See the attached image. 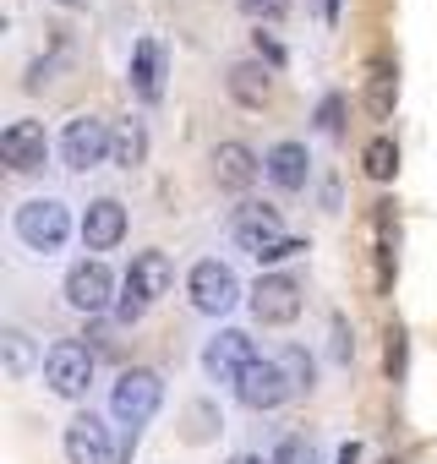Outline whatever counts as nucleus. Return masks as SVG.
I'll use <instances>...</instances> for the list:
<instances>
[{
    "label": "nucleus",
    "instance_id": "obj_35",
    "mask_svg": "<svg viewBox=\"0 0 437 464\" xmlns=\"http://www.w3.org/2000/svg\"><path fill=\"white\" fill-rule=\"evenodd\" d=\"M225 464H274V459H263V453H236V459H225Z\"/></svg>",
    "mask_w": 437,
    "mask_h": 464
},
{
    "label": "nucleus",
    "instance_id": "obj_11",
    "mask_svg": "<svg viewBox=\"0 0 437 464\" xmlns=\"http://www.w3.org/2000/svg\"><path fill=\"white\" fill-rule=\"evenodd\" d=\"M279 208L274 202H241L236 213H230V241L241 246V252H252V257H263L268 246H279L285 236H279Z\"/></svg>",
    "mask_w": 437,
    "mask_h": 464
},
{
    "label": "nucleus",
    "instance_id": "obj_12",
    "mask_svg": "<svg viewBox=\"0 0 437 464\" xmlns=\"http://www.w3.org/2000/svg\"><path fill=\"white\" fill-rule=\"evenodd\" d=\"M296 388H290V377H285V366L279 361H252L247 372H241V382H236V399L247 404V410H257V415H268V410H279L285 399H290Z\"/></svg>",
    "mask_w": 437,
    "mask_h": 464
},
{
    "label": "nucleus",
    "instance_id": "obj_28",
    "mask_svg": "<svg viewBox=\"0 0 437 464\" xmlns=\"http://www.w3.org/2000/svg\"><path fill=\"white\" fill-rule=\"evenodd\" d=\"M383 366H388V377H393V382L404 377V328H393V334H388V350H383Z\"/></svg>",
    "mask_w": 437,
    "mask_h": 464
},
{
    "label": "nucleus",
    "instance_id": "obj_7",
    "mask_svg": "<svg viewBox=\"0 0 437 464\" xmlns=\"http://www.w3.org/2000/svg\"><path fill=\"white\" fill-rule=\"evenodd\" d=\"M115 274L99 263V257H83V263H72L66 268V306L72 312H83V317H104V312H115Z\"/></svg>",
    "mask_w": 437,
    "mask_h": 464
},
{
    "label": "nucleus",
    "instance_id": "obj_16",
    "mask_svg": "<svg viewBox=\"0 0 437 464\" xmlns=\"http://www.w3.org/2000/svg\"><path fill=\"white\" fill-rule=\"evenodd\" d=\"M126 82L142 104H159L164 99V44L159 39H137L131 50V66H126Z\"/></svg>",
    "mask_w": 437,
    "mask_h": 464
},
{
    "label": "nucleus",
    "instance_id": "obj_10",
    "mask_svg": "<svg viewBox=\"0 0 437 464\" xmlns=\"http://www.w3.org/2000/svg\"><path fill=\"white\" fill-rule=\"evenodd\" d=\"M61 448H66V464H115V448H121V442H110V426H104L93 410H77V415L66 420Z\"/></svg>",
    "mask_w": 437,
    "mask_h": 464
},
{
    "label": "nucleus",
    "instance_id": "obj_30",
    "mask_svg": "<svg viewBox=\"0 0 437 464\" xmlns=\"http://www.w3.org/2000/svg\"><path fill=\"white\" fill-rule=\"evenodd\" d=\"M236 6H241L247 17H279V12H285V0H236Z\"/></svg>",
    "mask_w": 437,
    "mask_h": 464
},
{
    "label": "nucleus",
    "instance_id": "obj_3",
    "mask_svg": "<svg viewBox=\"0 0 437 464\" xmlns=\"http://www.w3.org/2000/svg\"><path fill=\"white\" fill-rule=\"evenodd\" d=\"M159 404H164V377L153 366H131L110 388V415L121 420V431H142L159 415Z\"/></svg>",
    "mask_w": 437,
    "mask_h": 464
},
{
    "label": "nucleus",
    "instance_id": "obj_26",
    "mask_svg": "<svg viewBox=\"0 0 437 464\" xmlns=\"http://www.w3.org/2000/svg\"><path fill=\"white\" fill-rule=\"evenodd\" d=\"M306 252H312V246H306L301 236H285V241H279V246H268L257 263H263V268H279V263H290V257H306Z\"/></svg>",
    "mask_w": 437,
    "mask_h": 464
},
{
    "label": "nucleus",
    "instance_id": "obj_6",
    "mask_svg": "<svg viewBox=\"0 0 437 464\" xmlns=\"http://www.w3.org/2000/svg\"><path fill=\"white\" fill-rule=\"evenodd\" d=\"M115 153V131L99 121V115H72L66 131H61V164L66 169H99L104 159Z\"/></svg>",
    "mask_w": 437,
    "mask_h": 464
},
{
    "label": "nucleus",
    "instance_id": "obj_2",
    "mask_svg": "<svg viewBox=\"0 0 437 464\" xmlns=\"http://www.w3.org/2000/svg\"><path fill=\"white\" fill-rule=\"evenodd\" d=\"M12 229L17 241L39 257H55L66 241H72V208L61 197H28L17 213H12Z\"/></svg>",
    "mask_w": 437,
    "mask_h": 464
},
{
    "label": "nucleus",
    "instance_id": "obj_18",
    "mask_svg": "<svg viewBox=\"0 0 437 464\" xmlns=\"http://www.w3.org/2000/svg\"><path fill=\"white\" fill-rule=\"evenodd\" d=\"M225 88H230V99H236L241 110H263V104L274 99V66H263V61H236V66L225 72Z\"/></svg>",
    "mask_w": 437,
    "mask_h": 464
},
{
    "label": "nucleus",
    "instance_id": "obj_31",
    "mask_svg": "<svg viewBox=\"0 0 437 464\" xmlns=\"http://www.w3.org/2000/svg\"><path fill=\"white\" fill-rule=\"evenodd\" d=\"M50 72H55V61H34V66H28V88L39 93V88L50 82Z\"/></svg>",
    "mask_w": 437,
    "mask_h": 464
},
{
    "label": "nucleus",
    "instance_id": "obj_13",
    "mask_svg": "<svg viewBox=\"0 0 437 464\" xmlns=\"http://www.w3.org/2000/svg\"><path fill=\"white\" fill-rule=\"evenodd\" d=\"M83 246L88 252H115L121 241H126V202L121 197H93L88 208H83Z\"/></svg>",
    "mask_w": 437,
    "mask_h": 464
},
{
    "label": "nucleus",
    "instance_id": "obj_27",
    "mask_svg": "<svg viewBox=\"0 0 437 464\" xmlns=\"http://www.w3.org/2000/svg\"><path fill=\"white\" fill-rule=\"evenodd\" d=\"M252 44H257V61H263V66H274V72H279V66L290 61V55H285V44H279V39H274L268 28H257V34H252Z\"/></svg>",
    "mask_w": 437,
    "mask_h": 464
},
{
    "label": "nucleus",
    "instance_id": "obj_8",
    "mask_svg": "<svg viewBox=\"0 0 437 464\" xmlns=\"http://www.w3.org/2000/svg\"><path fill=\"white\" fill-rule=\"evenodd\" d=\"M257 361V344H252V334L247 328H218L208 344H202V377L208 382H241V372Z\"/></svg>",
    "mask_w": 437,
    "mask_h": 464
},
{
    "label": "nucleus",
    "instance_id": "obj_14",
    "mask_svg": "<svg viewBox=\"0 0 437 464\" xmlns=\"http://www.w3.org/2000/svg\"><path fill=\"white\" fill-rule=\"evenodd\" d=\"M0 159H6L17 175L44 169V159H50V137H44V126H39V121H12L6 131H0Z\"/></svg>",
    "mask_w": 437,
    "mask_h": 464
},
{
    "label": "nucleus",
    "instance_id": "obj_5",
    "mask_svg": "<svg viewBox=\"0 0 437 464\" xmlns=\"http://www.w3.org/2000/svg\"><path fill=\"white\" fill-rule=\"evenodd\" d=\"M39 372H44V382H50L55 399H83L88 382H93V350L77 344V339H55L44 350V366Z\"/></svg>",
    "mask_w": 437,
    "mask_h": 464
},
{
    "label": "nucleus",
    "instance_id": "obj_34",
    "mask_svg": "<svg viewBox=\"0 0 437 464\" xmlns=\"http://www.w3.org/2000/svg\"><path fill=\"white\" fill-rule=\"evenodd\" d=\"M274 464H296V442H279V453H274Z\"/></svg>",
    "mask_w": 437,
    "mask_h": 464
},
{
    "label": "nucleus",
    "instance_id": "obj_19",
    "mask_svg": "<svg viewBox=\"0 0 437 464\" xmlns=\"http://www.w3.org/2000/svg\"><path fill=\"white\" fill-rule=\"evenodd\" d=\"M0 355H6V377H28L34 366H44V350L34 344V334H23V328H6L0 334Z\"/></svg>",
    "mask_w": 437,
    "mask_h": 464
},
{
    "label": "nucleus",
    "instance_id": "obj_36",
    "mask_svg": "<svg viewBox=\"0 0 437 464\" xmlns=\"http://www.w3.org/2000/svg\"><path fill=\"white\" fill-rule=\"evenodd\" d=\"M55 6H83V0H55Z\"/></svg>",
    "mask_w": 437,
    "mask_h": 464
},
{
    "label": "nucleus",
    "instance_id": "obj_33",
    "mask_svg": "<svg viewBox=\"0 0 437 464\" xmlns=\"http://www.w3.org/2000/svg\"><path fill=\"white\" fill-rule=\"evenodd\" d=\"M317 6H323V23L334 28V23H339V0H317Z\"/></svg>",
    "mask_w": 437,
    "mask_h": 464
},
{
    "label": "nucleus",
    "instance_id": "obj_9",
    "mask_svg": "<svg viewBox=\"0 0 437 464\" xmlns=\"http://www.w3.org/2000/svg\"><path fill=\"white\" fill-rule=\"evenodd\" d=\"M247 301H252V317H257L263 328H290V323L301 317V285H296L290 274H263Z\"/></svg>",
    "mask_w": 437,
    "mask_h": 464
},
{
    "label": "nucleus",
    "instance_id": "obj_15",
    "mask_svg": "<svg viewBox=\"0 0 437 464\" xmlns=\"http://www.w3.org/2000/svg\"><path fill=\"white\" fill-rule=\"evenodd\" d=\"M263 175H268L279 191H306V180H312V153H306V142H296V137L274 142V148L263 153Z\"/></svg>",
    "mask_w": 437,
    "mask_h": 464
},
{
    "label": "nucleus",
    "instance_id": "obj_25",
    "mask_svg": "<svg viewBox=\"0 0 437 464\" xmlns=\"http://www.w3.org/2000/svg\"><path fill=\"white\" fill-rule=\"evenodd\" d=\"M312 121H317V131H323V137H339V131H345V93H323Z\"/></svg>",
    "mask_w": 437,
    "mask_h": 464
},
{
    "label": "nucleus",
    "instance_id": "obj_21",
    "mask_svg": "<svg viewBox=\"0 0 437 464\" xmlns=\"http://www.w3.org/2000/svg\"><path fill=\"white\" fill-rule=\"evenodd\" d=\"M361 169H366V180H393L399 175V142L393 137H372L366 148H361Z\"/></svg>",
    "mask_w": 437,
    "mask_h": 464
},
{
    "label": "nucleus",
    "instance_id": "obj_1",
    "mask_svg": "<svg viewBox=\"0 0 437 464\" xmlns=\"http://www.w3.org/2000/svg\"><path fill=\"white\" fill-rule=\"evenodd\" d=\"M170 285H175V263H170L164 252H137V257H131V268H126V279H121L115 323H121V328L142 323V312H148L159 295H170Z\"/></svg>",
    "mask_w": 437,
    "mask_h": 464
},
{
    "label": "nucleus",
    "instance_id": "obj_22",
    "mask_svg": "<svg viewBox=\"0 0 437 464\" xmlns=\"http://www.w3.org/2000/svg\"><path fill=\"white\" fill-rule=\"evenodd\" d=\"M274 361L285 366V377H290V388H296V393H312V388H317V361H312L301 344H285Z\"/></svg>",
    "mask_w": 437,
    "mask_h": 464
},
{
    "label": "nucleus",
    "instance_id": "obj_32",
    "mask_svg": "<svg viewBox=\"0 0 437 464\" xmlns=\"http://www.w3.org/2000/svg\"><path fill=\"white\" fill-rule=\"evenodd\" d=\"M334 464H361V442H339V453H334Z\"/></svg>",
    "mask_w": 437,
    "mask_h": 464
},
{
    "label": "nucleus",
    "instance_id": "obj_17",
    "mask_svg": "<svg viewBox=\"0 0 437 464\" xmlns=\"http://www.w3.org/2000/svg\"><path fill=\"white\" fill-rule=\"evenodd\" d=\"M257 175H263V159L247 142H218L213 148V180L225 186V191H247Z\"/></svg>",
    "mask_w": 437,
    "mask_h": 464
},
{
    "label": "nucleus",
    "instance_id": "obj_23",
    "mask_svg": "<svg viewBox=\"0 0 437 464\" xmlns=\"http://www.w3.org/2000/svg\"><path fill=\"white\" fill-rule=\"evenodd\" d=\"M110 159H115L121 169H137V164L148 159V131H142L137 121H126V126L115 131V153H110Z\"/></svg>",
    "mask_w": 437,
    "mask_h": 464
},
{
    "label": "nucleus",
    "instance_id": "obj_20",
    "mask_svg": "<svg viewBox=\"0 0 437 464\" xmlns=\"http://www.w3.org/2000/svg\"><path fill=\"white\" fill-rule=\"evenodd\" d=\"M393 99H399V66L377 55V61H372V72H366V104H372V115H377V121H388Z\"/></svg>",
    "mask_w": 437,
    "mask_h": 464
},
{
    "label": "nucleus",
    "instance_id": "obj_29",
    "mask_svg": "<svg viewBox=\"0 0 437 464\" xmlns=\"http://www.w3.org/2000/svg\"><path fill=\"white\" fill-rule=\"evenodd\" d=\"M350 355H355V334H350V323H345V317H339V312H334V361H339V366H345V361H350Z\"/></svg>",
    "mask_w": 437,
    "mask_h": 464
},
{
    "label": "nucleus",
    "instance_id": "obj_24",
    "mask_svg": "<svg viewBox=\"0 0 437 464\" xmlns=\"http://www.w3.org/2000/svg\"><path fill=\"white\" fill-rule=\"evenodd\" d=\"M218 426V404H208V399H191V410H186V442H208Z\"/></svg>",
    "mask_w": 437,
    "mask_h": 464
},
{
    "label": "nucleus",
    "instance_id": "obj_4",
    "mask_svg": "<svg viewBox=\"0 0 437 464\" xmlns=\"http://www.w3.org/2000/svg\"><path fill=\"white\" fill-rule=\"evenodd\" d=\"M186 295H191V306H197L202 317H225V312H236V301H241V279H236L230 263L202 257V263H191V274H186Z\"/></svg>",
    "mask_w": 437,
    "mask_h": 464
}]
</instances>
